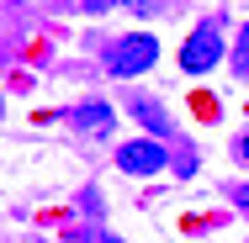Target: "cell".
Listing matches in <instances>:
<instances>
[{"mask_svg":"<svg viewBox=\"0 0 249 243\" xmlns=\"http://www.w3.org/2000/svg\"><path fill=\"white\" fill-rule=\"evenodd\" d=\"M154 64H159V43H154L149 32H127V37H117V43L106 48V69H111L117 80H138Z\"/></svg>","mask_w":249,"mask_h":243,"instance_id":"obj_1","label":"cell"},{"mask_svg":"<svg viewBox=\"0 0 249 243\" xmlns=\"http://www.w3.org/2000/svg\"><path fill=\"white\" fill-rule=\"evenodd\" d=\"M217 64H223V27L217 21H201L196 32L186 37V48H180V69L186 74H207Z\"/></svg>","mask_w":249,"mask_h":243,"instance_id":"obj_2","label":"cell"},{"mask_svg":"<svg viewBox=\"0 0 249 243\" xmlns=\"http://www.w3.org/2000/svg\"><path fill=\"white\" fill-rule=\"evenodd\" d=\"M164 164H170V153H164L159 138H133V143L117 148V169L122 175H159Z\"/></svg>","mask_w":249,"mask_h":243,"instance_id":"obj_3","label":"cell"},{"mask_svg":"<svg viewBox=\"0 0 249 243\" xmlns=\"http://www.w3.org/2000/svg\"><path fill=\"white\" fill-rule=\"evenodd\" d=\"M111 122H117V111H111L106 100H85V106L69 111V127H74V132H111Z\"/></svg>","mask_w":249,"mask_h":243,"instance_id":"obj_4","label":"cell"},{"mask_svg":"<svg viewBox=\"0 0 249 243\" xmlns=\"http://www.w3.org/2000/svg\"><path fill=\"white\" fill-rule=\"evenodd\" d=\"M133 111H138V122H143V127H154V132H170V122H164V111H159L154 100H138Z\"/></svg>","mask_w":249,"mask_h":243,"instance_id":"obj_5","label":"cell"},{"mask_svg":"<svg viewBox=\"0 0 249 243\" xmlns=\"http://www.w3.org/2000/svg\"><path fill=\"white\" fill-rule=\"evenodd\" d=\"M233 74L249 80V21H244V32H239V43H233Z\"/></svg>","mask_w":249,"mask_h":243,"instance_id":"obj_6","label":"cell"},{"mask_svg":"<svg viewBox=\"0 0 249 243\" xmlns=\"http://www.w3.org/2000/svg\"><path fill=\"white\" fill-rule=\"evenodd\" d=\"M117 5H127V11H138V16H154L164 0H117Z\"/></svg>","mask_w":249,"mask_h":243,"instance_id":"obj_7","label":"cell"},{"mask_svg":"<svg viewBox=\"0 0 249 243\" xmlns=\"http://www.w3.org/2000/svg\"><path fill=\"white\" fill-rule=\"evenodd\" d=\"M233 153H239V159H244V164H249V132H244V138H239V148H233Z\"/></svg>","mask_w":249,"mask_h":243,"instance_id":"obj_8","label":"cell"},{"mask_svg":"<svg viewBox=\"0 0 249 243\" xmlns=\"http://www.w3.org/2000/svg\"><path fill=\"white\" fill-rule=\"evenodd\" d=\"M233 201H239V206L249 211V185H239V191H233Z\"/></svg>","mask_w":249,"mask_h":243,"instance_id":"obj_9","label":"cell"},{"mask_svg":"<svg viewBox=\"0 0 249 243\" xmlns=\"http://www.w3.org/2000/svg\"><path fill=\"white\" fill-rule=\"evenodd\" d=\"M90 243H122V238H111V233H90Z\"/></svg>","mask_w":249,"mask_h":243,"instance_id":"obj_10","label":"cell"},{"mask_svg":"<svg viewBox=\"0 0 249 243\" xmlns=\"http://www.w3.org/2000/svg\"><path fill=\"white\" fill-rule=\"evenodd\" d=\"M0 116H5V100H0Z\"/></svg>","mask_w":249,"mask_h":243,"instance_id":"obj_11","label":"cell"}]
</instances>
